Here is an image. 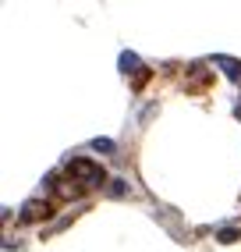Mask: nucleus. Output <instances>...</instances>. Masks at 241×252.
Instances as JSON below:
<instances>
[{"instance_id":"nucleus-1","label":"nucleus","mask_w":241,"mask_h":252,"mask_svg":"<svg viewBox=\"0 0 241 252\" xmlns=\"http://www.w3.org/2000/svg\"><path fill=\"white\" fill-rule=\"evenodd\" d=\"M67 178L82 185V189H96V185H103V167L96 160H71L67 163Z\"/></svg>"},{"instance_id":"nucleus-2","label":"nucleus","mask_w":241,"mask_h":252,"mask_svg":"<svg viewBox=\"0 0 241 252\" xmlns=\"http://www.w3.org/2000/svg\"><path fill=\"white\" fill-rule=\"evenodd\" d=\"M50 217V203H39V199H29L22 206V220L25 224H36V220H46Z\"/></svg>"},{"instance_id":"nucleus-3","label":"nucleus","mask_w":241,"mask_h":252,"mask_svg":"<svg viewBox=\"0 0 241 252\" xmlns=\"http://www.w3.org/2000/svg\"><path fill=\"white\" fill-rule=\"evenodd\" d=\"M216 64H220V68H227V75H231L234 82H241V64H238V61H227V57H216Z\"/></svg>"}]
</instances>
